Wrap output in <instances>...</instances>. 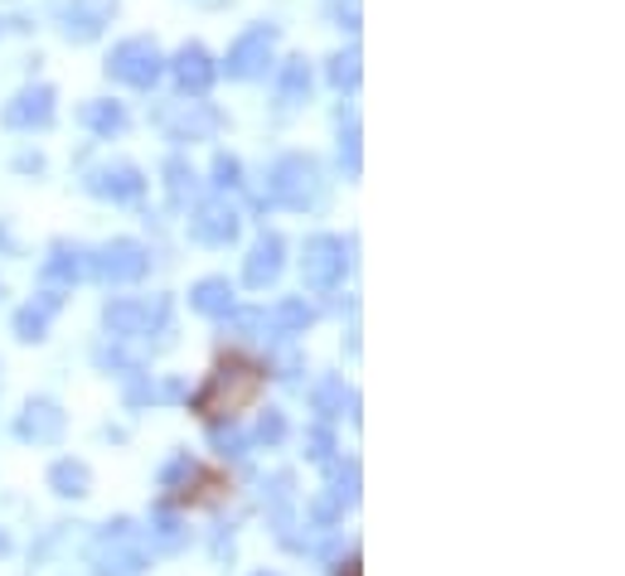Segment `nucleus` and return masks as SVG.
Listing matches in <instances>:
<instances>
[{
	"instance_id": "9d476101",
	"label": "nucleus",
	"mask_w": 625,
	"mask_h": 576,
	"mask_svg": "<svg viewBox=\"0 0 625 576\" xmlns=\"http://www.w3.org/2000/svg\"><path fill=\"white\" fill-rule=\"evenodd\" d=\"M238 228H243V218L228 199H204V204H194V214H190V238L204 242V248H228V242H238Z\"/></svg>"
},
{
	"instance_id": "6e6552de",
	"label": "nucleus",
	"mask_w": 625,
	"mask_h": 576,
	"mask_svg": "<svg viewBox=\"0 0 625 576\" xmlns=\"http://www.w3.org/2000/svg\"><path fill=\"white\" fill-rule=\"evenodd\" d=\"M345 242L335 238V232H315V238H305L301 248V276L311 291H335L340 281H345Z\"/></svg>"
},
{
	"instance_id": "f3484780",
	"label": "nucleus",
	"mask_w": 625,
	"mask_h": 576,
	"mask_svg": "<svg viewBox=\"0 0 625 576\" xmlns=\"http://www.w3.org/2000/svg\"><path fill=\"white\" fill-rule=\"evenodd\" d=\"M281 267H287V242H281L277 232H262V238L252 242L248 262H243V281H248L252 291H267L281 281Z\"/></svg>"
},
{
	"instance_id": "f8f14e48",
	"label": "nucleus",
	"mask_w": 625,
	"mask_h": 576,
	"mask_svg": "<svg viewBox=\"0 0 625 576\" xmlns=\"http://www.w3.org/2000/svg\"><path fill=\"white\" fill-rule=\"evenodd\" d=\"M155 121L165 127L170 141H208L218 131V112L208 102H165Z\"/></svg>"
},
{
	"instance_id": "39448f33",
	"label": "nucleus",
	"mask_w": 625,
	"mask_h": 576,
	"mask_svg": "<svg viewBox=\"0 0 625 576\" xmlns=\"http://www.w3.org/2000/svg\"><path fill=\"white\" fill-rule=\"evenodd\" d=\"M170 320V301L155 296V301H137V296H117L103 305V325L112 339H141L151 329H165Z\"/></svg>"
},
{
	"instance_id": "ddd939ff",
	"label": "nucleus",
	"mask_w": 625,
	"mask_h": 576,
	"mask_svg": "<svg viewBox=\"0 0 625 576\" xmlns=\"http://www.w3.org/2000/svg\"><path fill=\"white\" fill-rule=\"evenodd\" d=\"M83 189L97 194V199H107V204H131V199H141V194H146V175L137 165H127V161L97 165V170H88Z\"/></svg>"
},
{
	"instance_id": "473e14b6",
	"label": "nucleus",
	"mask_w": 625,
	"mask_h": 576,
	"mask_svg": "<svg viewBox=\"0 0 625 576\" xmlns=\"http://www.w3.org/2000/svg\"><path fill=\"white\" fill-rule=\"evenodd\" d=\"M238 175H243L238 155H218V161H214V185L218 189H233V185H238Z\"/></svg>"
},
{
	"instance_id": "cd10ccee",
	"label": "nucleus",
	"mask_w": 625,
	"mask_h": 576,
	"mask_svg": "<svg viewBox=\"0 0 625 576\" xmlns=\"http://www.w3.org/2000/svg\"><path fill=\"white\" fill-rule=\"evenodd\" d=\"M340 165H345L349 180L364 170V155H359V117H349L345 127H340Z\"/></svg>"
},
{
	"instance_id": "f704fd0d",
	"label": "nucleus",
	"mask_w": 625,
	"mask_h": 576,
	"mask_svg": "<svg viewBox=\"0 0 625 576\" xmlns=\"http://www.w3.org/2000/svg\"><path fill=\"white\" fill-rule=\"evenodd\" d=\"M340 576H359V557H349L345 567H340Z\"/></svg>"
},
{
	"instance_id": "1a4fd4ad",
	"label": "nucleus",
	"mask_w": 625,
	"mask_h": 576,
	"mask_svg": "<svg viewBox=\"0 0 625 576\" xmlns=\"http://www.w3.org/2000/svg\"><path fill=\"white\" fill-rule=\"evenodd\" d=\"M272 54H277V24H252V30L228 48L224 68H228V78L252 83V78H267V68H272Z\"/></svg>"
},
{
	"instance_id": "2f4dec72",
	"label": "nucleus",
	"mask_w": 625,
	"mask_h": 576,
	"mask_svg": "<svg viewBox=\"0 0 625 576\" xmlns=\"http://www.w3.org/2000/svg\"><path fill=\"white\" fill-rule=\"evenodd\" d=\"M257 441H262V446H281V441H287V416H281L277 407L262 412V422H257Z\"/></svg>"
},
{
	"instance_id": "7ed1b4c3",
	"label": "nucleus",
	"mask_w": 625,
	"mask_h": 576,
	"mask_svg": "<svg viewBox=\"0 0 625 576\" xmlns=\"http://www.w3.org/2000/svg\"><path fill=\"white\" fill-rule=\"evenodd\" d=\"M88 567L93 576H141L146 572V547L137 543V523L117 519L97 533V543L88 547Z\"/></svg>"
},
{
	"instance_id": "20e7f679",
	"label": "nucleus",
	"mask_w": 625,
	"mask_h": 576,
	"mask_svg": "<svg viewBox=\"0 0 625 576\" xmlns=\"http://www.w3.org/2000/svg\"><path fill=\"white\" fill-rule=\"evenodd\" d=\"M228 480L218 470H204L200 460L180 456L165 470V504L170 509H200V504H224L228 499Z\"/></svg>"
},
{
	"instance_id": "6ab92c4d",
	"label": "nucleus",
	"mask_w": 625,
	"mask_h": 576,
	"mask_svg": "<svg viewBox=\"0 0 625 576\" xmlns=\"http://www.w3.org/2000/svg\"><path fill=\"white\" fill-rule=\"evenodd\" d=\"M49 489H54L58 499H83V495H93V470H88V460H54L49 465Z\"/></svg>"
},
{
	"instance_id": "bb28decb",
	"label": "nucleus",
	"mask_w": 625,
	"mask_h": 576,
	"mask_svg": "<svg viewBox=\"0 0 625 576\" xmlns=\"http://www.w3.org/2000/svg\"><path fill=\"white\" fill-rule=\"evenodd\" d=\"M330 465H335V460H330ZM330 499H335L340 509L359 504V465H354V460L335 465V480H330Z\"/></svg>"
},
{
	"instance_id": "412c9836",
	"label": "nucleus",
	"mask_w": 625,
	"mask_h": 576,
	"mask_svg": "<svg viewBox=\"0 0 625 576\" xmlns=\"http://www.w3.org/2000/svg\"><path fill=\"white\" fill-rule=\"evenodd\" d=\"M78 121L88 131H97V137H117V131H127V107H121V102H103V97H97V102H83L78 107Z\"/></svg>"
},
{
	"instance_id": "4be33fe9",
	"label": "nucleus",
	"mask_w": 625,
	"mask_h": 576,
	"mask_svg": "<svg viewBox=\"0 0 625 576\" xmlns=\"http://www.w3.org/2000/svg\"><path fill=\"white\" fill-rule=\"evenodd\" d=\"M44 276L49 281H78V276H88V252L83 248H68V242H54V252H49V262H44Z\"/></svg>"
},
{
	"instance_id": "393cba45",
	"label": "nucleus",
	"mask_w": 625,
	"mask_h": 576,
	"mask_svg": "<svg viewBox=\"0 0 625 576\" xmlns=\"http://www.w3.org/2000/svg\"><path fill=\"white\" fill-rule=\"evenodd\" d=\"M311 320H315V311L305 301H281L277 311L267 315V329H272V335H305Z\"/></svg>"
},
{
	"instance_id": "423d86ee",
	"label": "nucleus",
	"mask_w": 625,
	"mask_h": 576,
	"mask_svg": "<svg viewBox=\"0 0 625 576\" xmlns=\"http://www.w3.org/2000/svg\"><path fill=\"white\" fill-rule=\"evenodd\" d=\"M165 73V58L161 48H155V40H121L112 54H107V78L127 83V88H155Z\"/></svg>"
},
{
	"instance_id": "c756f323",
	"label": "nucleus",
	"mask_w": 625,
	"mask_h": 576,
	"mask_svg": "<svg viewBox=\"0 0 625 576\" xmlns=\"http://www.w3.org/2000/svg\"><path fill=\"white\" fill-rule=\"evenodd\" d=\"M345 402H354V398L345 392V383H340V378H325V383L315 388V407H321L325 416H340V407H345Z\"/></svg>"
},
{
	"instance_id": "c9c22d12",
	"label": "nucleus",
	"mask_w": 625,
	"mask_h": 576,
	"mask_svg": "<svg viewBox=\"0 0 625 576\" xmlns=\"http://www.w3.org/2000/svg\"><path fill=\"white\" fill-rule=\"evenodd\" d=\"M6 547H10V543H6V533H0V553H6Z\"/></svg>"
},
{
	"instance_id": "0eeeda50",
	"label": "nucleus",
	"mask_w": 625,
	"mask_h": 576,
	"mask_svg": "<svg viewBox=\"0 0 625 576\" xmlns=\"http://www.w3.org/2000/svg\"><path fill=\"white\" fill-rule=\"evenodd\" d=\"M146 267H151V252L141 248L137 238H112L97 252H88V272L107 286H127V281H141Z\"/></svg>"
},
{
	"instance_id": "f03ea898",
	"label": "nucleus",
	"mask_w": 625,
	"mask_h": 576,
	"mask_svg": "<svg viewBox=\"0 0 625 576\" xmlns=\"http://www.w3.org/2000/svg\"><path fill=\"white\" fill-rule=\"evenodd\" d=\"M267 199L291 208V214H305L325 199V175L315 155H281L267 175Z\"/></svg>"
},
{
	"instance_id": "72a5a7b5",
	"label": "nucleus",
	"mask_w": 625,
	"mask_h": 576,
	"mask_svg": "<svg viewBox=\"0 0 625 576\" xmlns=\"http://www.w3.org/2000/svg\"><path fill=\"white\" fill-rule=\"evenodd\" d=\"M243 446H248V441L233 432V422H228V432L214 422V450H224V456H243Z\"/></svg>"
},
{
	"instance_id": "9b49d317",
	"label": "nucleus",
	"mask_w": 625,
	"mask_h": 576,
	"mask_svg": "<svg viewBox=\"0 0 625 576\" xmlns=\"http://www.w3.org/2000/svg\"><path fill=\"white\" fill-rule=\"evenodd\" d=\"M54 102H58V93L49 83H30V88H20L10 97L0 117H6L10 131H44L54 121Z\"/></svg>"
},
{
	"instance_id": "e433bc0d",
	"label": "nucleus",
	"mask_w": 625,
	"mask_h": 576,
	"mask_svg": "<svg viewBox=\"0 0 625 576\" xmlns=\"http://www.w3.org/2000/svg\"><path fill=\"white\" fill-rule=\"evenodd\" d=\"M252 576H277V572H252Z\"/></svg>"
},
{
	"instance_id": "aec40b11",
	"label": "nucleus",
	"mask_w": 625,
	"mask_h": 576,
	"mask_svg": "<svg viewBox=\"0 0 625 576\" xmlns=\"http://www.w3.org/2000/svg\"><path fill=\"white\" fill-rule=\"evenodd\" d=\"M190 305H194L200 315H208V320H224V315L233 311V286H228V276H204V281H194Z\"/></svg>"
},
{
	"instance_id": "c85d7f7f",
	"label": "nucleus",
	"mask_w": 625,
	"mask_h": 576,
	"mask_svg": "<svg viewBox=\"0 0 625 576\" xmlns=\"http://www.w3.org/2000/svg\"><path fill=\"white\" fill-rule=\"evenodd\" d=\"M151 537L165 547V553H175V547H185V529H180V519H170L165 509L151 519Z\"/></svg>"
},
{
	"instance_id": "f257e3e1",
	"label": "nucleus",
	"mask_w": 625,
	"mask_h": 576,
	"mask_svg": "<svg viewBox=\"0 0 625 576\" xmlns=\"http://www.w3.org/2000/svg\"><path fill=\"white\" fill-rule=\"evenodd\" d=\"M267 388V369L257 359H243V354H224L214 363V373L204 378V388L190 398V407L204 416V422H233L238 412H248Z\"/></svg>"
},
{
	"instance_id": "5701e85b",
	"label": "nucleus",
	"mask_w": 625,
	"mask_h": 576,
	"mask_svg": "<svg viewBox=\"0 0 625 576\" xmlns=\"http://www.w3.org/2000/svg\"><path fill=\"white\" fill-rule=\"evenodd\" d=\"M305 97H311V68H305V58H287L281 64V83H277V102L297 107Z\"/></svg>"
},
{
	"instance_id": "a211bd4d",
	"label": "nucleus",
	"mask_w": 625,
	"mask_h": 576,
	"mask_svg": "<svg viewBox=\"0 0 625 576\" xmlns=\"http://www.w3.org/2000/svg\"><path fill=\"white\" fill-rule=\"evenodd\" d=\"M58 305H64L58 291H44V296H34L30 305H20L15 311V339L20 345H40V339L49 335V320L58 315Z\"/></svg>"
},
{
	"instance_id": "4468645a",
	"label": "nucleus",
	"mask_w": 625,
	"mask_h": 576,
	"mask_svg": "<svg viewBox=\"0 0 625 576\" xmlns=\"http://www.w3.org/2000/svg\"><path fill=\"white\" fill-rule=\"evenodd\" d=\"M64 426H68V416L58 402H49V398H30L20 407V422H15V432L20 441H34V446H54V441H64Z\"/></svg>"
},
{
	"instance_id": "7c9ffc66",
	"label": "nucleus",
	"mask_w": 625,
	"mask_h": 576,
	"mask_svg": "<svg viewBox=\"0 0 625 576\" xmlns=\"http://www.w3.org/2000/svg\"><path fill=\"white\" fill-rule=\"evenodd\" d=\"M305 456L315 465H330L335 460V436H330L325 426H311V432H305Z\"/></svg>"
},
{
	"instance_id": "2eb2a0df",
	"label": "nucleus",
	"mask_w": 625,
	"mask_h": 576,
	"mask_svg": "<svg viewBox=\"0 0 625 576\" xmlns=\"http://www.w3.org/2000/svg\"><path fill=\"white\" fill-rule=\"evenodd\" d=\"M170 73H175V88L185 97H204L218 78V64H214V54H208L204 44H185L175 58H170Z\"/></svg>"
},
{
	"instance_id": "b1692460",
	"label": "nucleus",
	"mask_w": 625,
	"mask_h": 576,
	"mask_svg": "<svg viewBox=\"0 0 625 576\" xmlns=\"http://www.w3.org/2000/svg\"><path fill=\"white\" fill-rule=\"evenodd\" d=\"M194 189H200V180H194V170L185 155H170L165 161V194L175 208H190L194 204Z\"/></svg>"
},
{
	"instance_id": "dca6fc26",
	"label": "nucleus",
	"mask_w": 625,
	"mask_h": 576,
	"mask_svg": "<svg viewBox=\"0 0 625 576\" xmlns=\"http://www.w3.org/2000/svg\"><path fill=\"white\" fill-rule=\"evenodd\" d=\"M117 0H68L64 6V40L73 44H93L97 34L112 24Z\"/></svg>"
},
{
	"instance_id": "a878e982",
	"label": "nucleus",
	"mask_w": 625,
	"mask_h": 576,
	"mask_svg": "<svg viewBox=\"0 0 625 576\" xmlns=\"http://www.w3.org/2000/svg\"><path fill=\"white\" fill-rule=\"evenodd\" d=\"M364 58H359V48H345V54H335L330 58V83H335L340 93H354L359 88V78H364Z\"/></svg>"
}]
</instances>
